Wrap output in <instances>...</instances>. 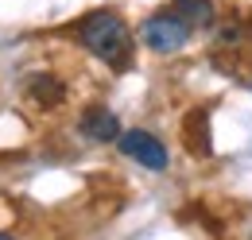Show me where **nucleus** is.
Instances as JSON below:
<instances>
[{
    "label": "nucleus",
    "instance_id": "nucleus-1",
    "mask_svg": "<svg viewBox=\"0 0 252 240\" xmlns=\"http://www.w3.org/2000/svg\"><path fill=\"white\" fill-rule=\"evenodd\" d=\"M78 39L82 47L97 55L101 62H113V66H125L132 55V31L125 28V20L117 12H90L82 24H78Z\"/></svg>",
    "mask_w": 252,
    "mask_h": 240
},
{
    "label": "nucleus",
    "instance_id": "nucleus-5",
    "mask_svg": "<svg viewBox=\"0 0 252 240\" xmlns=\"http://www.w3.org/2000/svg\"><path fill=\"white\" fill-rule=\"evenodd\" d=\"M171 12L183 16L190 28H206V24H214V4H210V0H175Z\"/></svg>",
    "mask_w": 252,
    "mask_h": 240
},
{
    "label": "nucleus",
    "instance_id": "nucleus-6",
    "mask_svg": "<svg viewBox=\"0 0 252 240\" xmlns=\"http://www.w3.org/2000/svg\"><path fill=\"white\" fill-rule=\"evenodd\" d=\"M28 90H32V97L35 101H39V105H59V101H63V82H55V78H51V74H43V78H32V86H28Z\"/></svg>",
    "mask_w": 252,
    "mask_h": 240
},
{
    "label": "nucleus",
    "instance_id": "nucleus-4",
    "mask_svg": "<svg viewBox=\"0 0 252 240\" xmlns=\"http://www.w3.org/2000/svg\"><path fill=\"white\" fill-rule=\"evenodd\" d=\"M82 132H86L90 140H97V144H109V140L121 136V124H117V117H113L109 109L94 105V109L82 113Z\"/></svg>",
    "mask_w": 252,
    "mask_h": 240
},
{
    "label": "nucleus",
    "instance_id": "nucleus-2",
    "mask_svg": "<svg viewBox=\"0 0 252 240\" xmlns=\"http://www.w3.org/2000/svg\"><path fill=\"white\" fill-rule=\"evenodd\" d=\"M190 31H194V28H190L183 16H175V12H159V16H152V20H144L140 35H144V43H148L156 55H175V51L187 47Z\"/></svg>",
    "mask_w": 252,
    "mask_h": 240
},
{
    "label": "nucleus",
    "instance_id": "nucleus-3",
    "mask_svg": "<svg viewBox=\"0 0 252 240\" xmlns=\"http://www.w3.org/2000/svg\"><path fill=\"white\" fill-rule=\"evenodd\" d=\"M121 151H125L128 159H136L140 167H148V171H167V148L159 144L152 132H144V128H132L121 136Z\"/></svg>",
    "mask_w": 252,
    "mask_h": 240
}]
</instances>
